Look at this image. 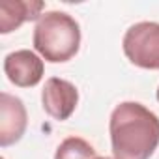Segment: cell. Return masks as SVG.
Masks as SVG:
<instances>
[{
  "instance_id": "9c48e42d",
  "label": "cell",
  "mask_w": 159,
  "mask_h": 159,
  "mask_svg": "<svg viewBox=\"0 0 159 159\" xmlns=\"http://www.w3.org/2000/svg\"><path fill=\"white\" fill-rule=\"evenodd\" d=\"M96 159H114V157H99V155H98Z\"/></svg>"
},
{
  "instance_id": "5b68a950",
  "label": "cell",
  "mask_w": 159,
  "mask_h": 159,
  "mask_svg": "<svg viewBox=\"0 0 159 159\" xmlns=\"http://www.w3.org/2000/svg\"><path fill=\"white\" fill-rule=\"evenodd\" d=\"M43 60L28 49L13 51L4 58V73L8 81L19 88L36 86L43 79Z\"/></svg>"
},
{
  "instance_id": "52a82bcc",
  "label": "cell",
  "mask_w": 159,
  "mask_h": 159,
  "mask_svg": "<svg viewBox=\"0 0 159 159\" xmlns=\"http://www.w3.org/2000/svg\"><path fill=\"white\" fill-rule=\"evenodd\" d=\"M45 8L39 0H2L0 2V32L10 34L26 21H39Z\"/></svg>"
},
{
  "instance_id": "3957f363",
  "label": "cell",
  "mask_w": 159,
  "mask_h": 159,
  "mask_svg": "<svg viewBox=\"0 0 159 159\" xmlns=\"http://www.w3.org/2000/svg\"><path fill=\"white\" fill-rule=\"evenodd\" d=\"M127 60L142 69H159V23L142 21L127 28L122 39Z\"/></svg>"
},
{
  "instance_id": "ba28073f",
  "label": "cell",
  "mask_w": 159,
  "mask_h": 159,
  "mask_svg": "<svg viewBox=\"0 0 159 159\" xmlns=\"http://www.w3.org/2000/svg\"><path fill=\"white\" fill-rule=\"evenodd\" d=\"M98 153L90 142L81 137H67L56 148L54 159H96Z\"/></svg>"
},
{
  "instance_id": "7a4b0ae2",
  "label": "cell",
  "mask_w": 159,
  "mask_h": 159,
  "mask_svg": "<svg viewBox=\"0 0 159 159\" xmlns=\"http://www.w3.org/2000/svg\"><path fill=\"white\" fill-rule=\"evenodd\" d=\"M34 49L51 64L71 60L81 47V26L64 11H45L36 23Z\"/></svg>"
},
{
  "instance_id": "30bf717a",
  "label": "cell",
  "mask_w": 159,
  "mask_h": 159,
  "mask_svg": "<svg viewBox=\"0 0 159 159\" xmlns=\"http://www.w3.org/2000/svg\"><path fill=\"white\" fill-rule=\"evenodd\" d=\"M157 99H159V88H157Z\"/></svg>"
},
{
  "instance_id": "8992f818",
  "label": "cell",
  "mask_w": 159,
  "mask_h": 159,
  "mask_svg": "<svg viewBox=\"0 0 159 159\" xmlns=\"http://www.w3.org/2000/svg\"><path fill=\"white\" fill-rule=\"evenodd\" d=\"M28 116L25 103L8 94L2 92L0 94V146L8 148L15 142H19L26 131Z\"/></svg>"
},
{
  "instance_id": "277c9868",
  "label": "cell",
  "mask_w": 159,
  "mask_h": 159,
  "mask_svg": "<svg viewBox=\"0 0 159 159\" xmlns=\"http://www.w3.org/2000/svg\"><path fill=\"white\" fill-rule=\"evenodd\" d=\"M41 103H43V111L51 118L64 122L75 112L79 103V92L75 84H71L66 79L51 77L47 79L45 88L41 92Z\"/></svg>"
},
{
  "instance_id": "6da1fadb",
  "label": "cell",
  "mask_w": 159,
  "mask_h": 159,
  "mask_svg": "<svg viewBox=\"0 0 159 159\" xmlns=\"http://www.w3.org/2000/svg\"><path fill=\"white\" fill-rule=\"evenodd\" d=\"M114 159H150L159 146V118L137 101L114 107L109 120Z\"/></svg>"
}]
</instances>
